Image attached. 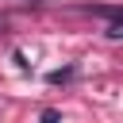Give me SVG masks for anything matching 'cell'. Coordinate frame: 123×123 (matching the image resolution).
<instances>
[{
  "instance_id": "obj_3",
  "label": "cell",
  "mask_w": 123,
  "mask_h": 123,
  "mask_svg": "<svg viewBox=\"0 0 123 123\" xmlns=\"http://www.w3.org/2000/svg\"><path fill=\"white\" fill-rule=\"evenodd\" d=\"M123 35V23H108V38H119Z\"/></svg>"
},
{
  "instance_id": "obj_1",
  "label": "cell",
  "mask_w": 123,
  "mask_h": 123,
  "mask_svg": "<svg viewBox=\"0 0 123 123\" xmlns=\"http://www.w3.org/2000/svg\"><path fill=\"white\" fill-rule=\"evenodd\" d=\"M77 77V65H65V69H54V73H46V81L50 85H69Z\"/></svg>"
},
{
  "instance_id": "obj_2",
  "label": "cell",
  "mask_w": 123,
  "mask_h": 123,
  "mask_svg": "<svg viewBox=\"0 0 123 123\" xmlns=\"http://www.w3.org/2000/svg\"><path fill=\"white\" fill-rule=\"evenodd\" d=\"M42 123H62V111H58V108H46V111H42Z\"/></svg>"
}]
</instances>
